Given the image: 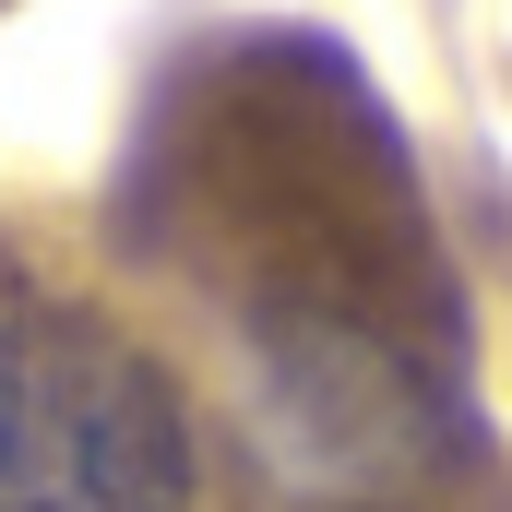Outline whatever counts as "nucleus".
<instances>
[{
	"label": "nucleus",
	"mask_w": 512,
	"mask_h": 512,
	"mask_svg": "<svg viewBox=\"0 0 512 512\" xmlns=\"http://www.w3.org/2000/svg\"><path fill=\"white\" fill-rule=\"evenodd\" d=\"M179 382L96 322H0V512H191Z\"/></svg>",
	"instance_id": "f257e3e1"
}]
</instances>
